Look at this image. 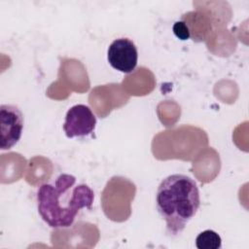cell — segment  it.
<instances>
[{
	"instance_id": "cell-7",
	"label": "cell",
	"mask_w": 249,
	"mask_h": 249,
	"mask_svg": "<svg viewBox=\"0 0 249 249\" xmlns=\"http://www.w3.org/2000/svg\"><path fill=\"white\" fill-rule=\"evenodd\" d=\"M173 32L176 35V37L179 38L180 40H188L190 38L189 30H188L186 24L184 23V21H182V20L176 21L174 23Z\"/></svg>"
},
{
	"instance_id": "cell-5",
	"label": "cell",
	"mask_w": 249,
	"mask_h": 249,
	"mask_svg": "<svg viewBox=\"0 0 249 249\" xmlns=\"http://www.w3.org/2000/svg\"><path fill=\"white\" fill-rule=\"evenodd\" d=\"M107 59L114 69L128 74L132 72L137 65V48L128 38L115 39L108 48Z\"/></svg>"
},
{
	"instance_id": "cell-4",
	"label": "cell",
	"mask_w": 249,
	"mask_h": 249,
	"mask_svg": "<svg viewBox=\"0 0 249 249\" xmlns=\"http://www.w3.org/2000/svg\"><path fill=\"white\" fill-rule=\"evenodd\" d=\"M96 125V117L84 104L72 106L65 115L63 130L68 138L85 137L91 134Z\"/></svg>"
},
{
	"instance_id": "cell-2",
	"label": "cell",
	"mask_w": 249,
	"mask_h": 249,
	"mask_svg": "<svg viewBox=\"0 0 249 249\" xmlns=\"http://www.w3.org/2000/svg\"><path fill=\"white\" fill-rule=\"evenodd\" d=\"M156 205L165 221L167 232L172 236L178 235L195 217L200 205L196 181L184 174L167 176L158 187Z\"/></svg>"
},
{
	"instance_id": "cell-3",
	"label": "cell",
	"mask_w": 249,
	"mask_h": 249,
	"mask_svg": "<svg viewBox=\"0 0 249 249\" xmlns=\"http://www.w3.org/2000/svg\"><path fill=\"white\" fill-rule=\"evenodd\" d=\"M23 115L18 107L11 104L0 106V148L9 150L20 139L23 131Z\"/></svg>"
},
{
	"instance_id": "cell-1",
	"label": "cell",
	"mask_w": 249,
	"mask_h": 249,
	"mask_svg": "<svg viewBox=\"0 0 249 249\" xmlns=\"http://www.w3.org/2000/svg\"><path fill=\"white\" fill-rule=\"evenodd\" d=\"M93 200L94 193L90 187L85 183L77 184L76 177L67 173L42 184L37 191L38 213L53 229L72 226L81 209H91Z\"/></svg>"
},
{
	"instance_id": "cell-6",
	"label": "cell",
	"mask_w": 249,
	"mask_h": 249,
	"mask_svg": "<svg viewBox=\"0 0 249 249\" xmlns=\"http://www.w3.org/2000/svg\"><path fill=\"white\" fill-rule=\"evenodd\" d=\"M196 246L198 249H219L222 246V239L216 231L205 230L196 236Z\"/></svg>"
}]
</instances>
